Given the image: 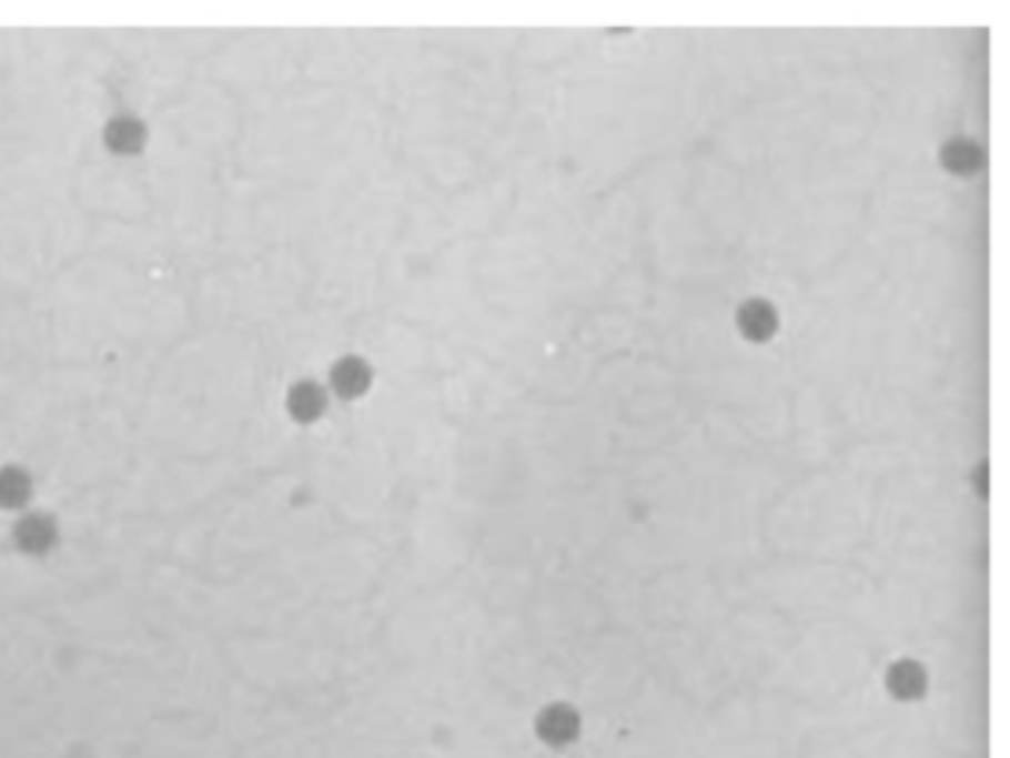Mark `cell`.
I'll use <instances>...</instances> for the list:
<instances>
[{
    "label": "cell",
    "instance_id": "cell-1",
    "mask_svg": "<svg viewBox=\"0 0 1010 758\" xmlns=\"http://www.w3.org/2000/svg\"><path fill=\"white\" fill-rule=\"evenodd\" d=\"M12 543L19 545L21 554L30 557H46L60 543V527L57 518L48 513H24L12 527Z\"/></svg>",
    "mask_w": 1010,
    "mask_h": 758
},
{
    "label": "cell",
    "instance_id": "cell-2",
    "mask_svg": "<svg viewBox=\"0 0 1010 758\" xmlns=\"http://www.w3.org/2000/svg\"><path fill=\"white\" fill-rule=\"evenodd\" d=\"M578 729H582V717L575 711L569 703H552L546 705L537 717V731L539 738L552 744V747H564V744H573L578 738Z\"/></svg>",
    "mask_w": 1010,
    "mask_h": 758
},
{
    "label": "cell",
    "instance_id": "cell-3",
    "mask_svg": "<svg viewBox=\"0 0 1010 758\" xmlns=\"http://www.w3.org/2000/svg\"><path fill=\"white\" fill-rule=\"evenodd\" d=\"M735 323H738V330H741L744 338L750 341H768L774 338L779 330L777 309H774L768 300H761V296L741 303V309L735 314Z\"/></svg>",
    "mask_w": 1010,
    "mask_h": 758
},
{
    "label": "cell",
    "instance_id": "cell-4",
    "mask_svg": "<svg viewBox=\"0 0 1010 758\" xmlns=\"http://www.w3.org/2000/svg\"><path fill=\"white\" fill-rule=\"evenodd\" d=\"M371 380H374V371H371V365H367L365 358L358 356L339 358L330 371L332 388H335V394L344 397V401L362 397V394L371 388Z\"/></svg>",
    "mask_w": 1010,
    "mask_h": 758
},
{
    "label": "cell",
    "instance_id": "cell-5",
    "mask_svg": "<svg viewBox=\"0 0 1010 758\" xmlns=\"http://www.w3.org/2000/svg\"><path fill=\"white\" fill-rule=\"evenodd\" d=\"M326 406H330V397L323 392V385L312 383V380H303L287 392V412L300 424H314L317 418H323Z\"/></svg>",
    "mask_w": 1010,
    "mask_h": 758
},
{
    "label": "cell",
    "instance_id": "cell-6",
    "mask_svg": "<svg viewBox=\"0 0 1010 758\" xmlns=\"http://www.w3.org/2000/svg\"><path fill=\"white\" fill-rule=\"evenodd\" d=\"M886 685H889V694L910 703V699H919L928 690V673H925L919 660H895L889 673H886Z\"/></svg>",
    "mask_w": 1010,
    "mask_h": 758
},
{
    "label": "cell",
    "instance_id": "cell-7",
    "mask_svg": "<svg viewBox=\"0 0 1010 758\" xmlns=\"http://www.w3.org/2000/svg\"><path fill=\"white\" fill-rule=\"evenodd\" d=\"M145 128L137 117H113L104 128V145L117 154H140L145 149Z\"/></svg>",
    "mask_w": 1010,
    "mask_h": 758
},
{
    "label": "cell",
    "instance_id": "cell-8",
    "mask_svg": "<svg viewBox=\"0 0 1010 758\" xmlns=\"http://www.w3.org/2000/svg\"><path fill=\"white\" fill-rule=\"evenodd\" d=\"M33 498V477L21 465L0 468V509H24Z\"/></svg>",
    "mask_w": 1010,
    "mask_h": 758
},
{
    "label": "cell",
    "instance_id": "cell-9",
    "mask_svg": "<svg viewBox=\"0 0 1010 758\" xmlns=\"http://www.w3.org/2000/svg\"><path fill=\"white\" fill-rule=\"evenodd\" d=\"M939 158H942V166H946L948 172H955V175H972V172L981 170L983 152L978 149V143H972V140L955 137V140H948V143L942 145Z\"/></svg>",
    "mask_w": 1010,
    "mask_h": 758
}]
</instances>
